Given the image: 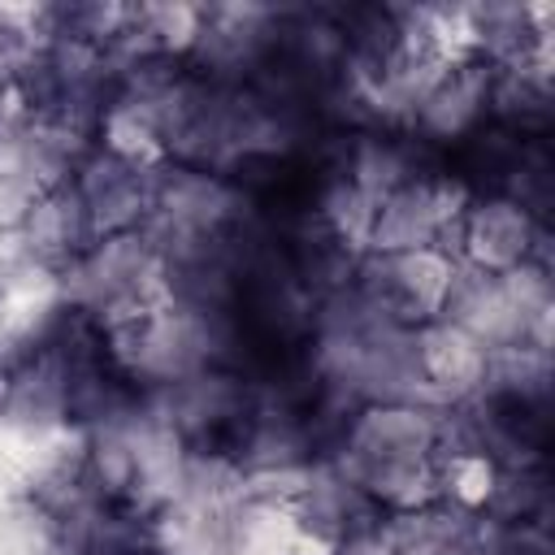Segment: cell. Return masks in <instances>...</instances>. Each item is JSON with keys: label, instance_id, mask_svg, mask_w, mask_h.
<instances>
[{"label": "cell", "instance_id": "1", "mask_svg": "<svg viewBox=\"0 0 555 555\" xmlns=\"http://www.w3.org/2000/svg\"><path fill=\"white\" fill-rule=\"evenodd\" d=\"M447 243H451V260L460 269L503 278V273L538 264L546 234L525 204H516L507 195H468L464 208L455 212Z\"/></svg>", "mask_w": 555, "mask_h": 555}, {"label": "cell", "instance_id": "2", "mask_svg": "<svg viewBox=\"0 0 555 555\" xmlns=\"http://www.w3.org/2000/svg\"><path fill=\"white\" fill-rule=\"evenodd\" d=\"M22 238L39 264L65 269V273L100 243L95 217L82 191L74 186V178H56L35 191V199L22 208Z\"/></svg>", "mask_w": 555, "mask_h": 555}, {"label": "cell", "instance_id": "3", "mask_svg": "<svg viewBox=\"0 0 555 555\" xmlns=\"http://www.w3.org/2000/svg\"><path fill=\"white\" fill-rule=\"evenodd\" d=\"M13 408V364L0 356V412Z\"/></svg>", "mask_w": 555, "mask_h": 555}]
</instances>
